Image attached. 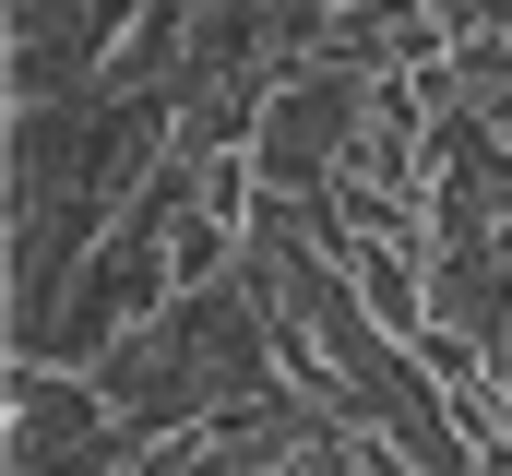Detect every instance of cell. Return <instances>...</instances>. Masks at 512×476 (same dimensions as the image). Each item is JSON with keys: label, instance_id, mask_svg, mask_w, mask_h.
Segmentation results:
<instances>
[{"label": "cell", "instance_id": "6da1fadb", "mask_svg": "<svg viewBox=\"0 0 512 476\" xmlns=\"http://www.w3.org/2000/svg\"><path fill=\"white\" fill-rule=\"evenodd\" d=\"M96 381H108V405L143 417V429H191V417H215V405H239V393H274L286 357H274V310H262L251 250H239L227 274L179 286L155 322H131L120 346L96 357Z\"/></svg>", "mask_w": 512, "mask_h": 476}, {"label": "cell", "instance_id": "7a4b0ae2", "mask_svg": "<svg viewBox=\"0 0 512 476\" xmlns=\"http://www.w3.org/2000/svg\"><path fill=\"white\" fill-rule=\"evenodd\" d=\"M382 72H286L251 119V179L262 191H334L346 155H358V119H370Z\"/></svg>", "mask_w": 512, "mask_h": 476}, {"label": "cell", "instance_id": "3957f363", "mask_svg": "<svg viewBox=\"0 0 512 476\" xmlns=\"http://www.w3.org/2000/svg\"><path fill=\"white\" fill-rule=\"evenodd\" d=\"M108 381L96 369H48V357H12V465H84L96 429H108Z\"/></svg>", "mask_w": 512, "mask_h": 476}, {"label": "cell", "instance_id": "277c9868", "mask_svg": "<svg viewBox=\"0 0 512 476\" xmlns=\"http://www.w3.org/2000/svg\"><path fill=\"white\" fill-rule=\"evenodd\" d=\"M501 381H512V357H501Z\"/></svg>", "mask_w": 512, "mask_h": 476}]
</instances>
